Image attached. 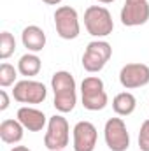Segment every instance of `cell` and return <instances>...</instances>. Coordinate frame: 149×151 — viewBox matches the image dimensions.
Wrapping results in <instances>:
<instances>
[{"label":"cell","instance_id":"obj_13","mask_svg":"<svg viewBox=\"0 0 149 151\" xmlns=\"http://www.w3.org/2000/svg\"><path fill=\"white\" fill-rule=\"evenodd\" d=\"M21 42L28 49V53H39L46 46V34H44V30L40 27L30 25V27L23 28V32H21Z\"/></svg>","mask_w":149,"mask_h":151},{"label":"cell","instance_id":"obj_15","mask_svg":"<svg viewBox=\"0 0 149 151\" xmlns=\"http://www.w3.org/2000/svg\"><path fill=\"white\" fill-rule=\"evenodd\" d=\"M137 107V99L130 91H121L112 99V109L117 116H130Z\"/></svg>","mask_w":149,"mask_h":151},{"label":"cell","instance_id":"obj_25","mask_svg":"<svg viewBox=\"0 0 149 151\" xmlns=\"http://www.w3.org/2000/svg\"><path fill=\"white\" fill-rule=\"evenodd\" d=\"M62 151H63V150H62Z\"/></svg>","mask_w":149,"mask_h":151},{"label":"cell","instance_id":"obj_6","mask_svg":"<svg viewBox=\"0 0 149 151\" xmlns=\"http://www.w3.org/2000/svg\"><path fill=\"white\" fill-rule=\"evenodd\" d=\"M54 27H56V34L62 39L65 40L77 39L81 34L77 11L70 5H60L54 11Z\"/></svg>","mask_w":149,"mask_h":151},{"label":"cell","instance_id":"obj_3","mask_svg":"<svg viewBox=\"0 0 149 151\" xmlns=\"http://www.w3.org/2000/svg\"><path fill=\"white\" fill-rule=\"evenodd\" d=\"M84 27L93 37H107L114 30L111 12L102 5H90L84 11Z\"/></svg>","mask_w":149,"mask_h":151},{"label":"cell","instance_id":"obj_17","mask_svg":"<svg viewBox=\"0 0 149 151\" xmlns=\"http://www.w3.org/2000/svg\"><path fill=\"white\" fill-rule=\"evenodd\" d=\"M16 51V39L9 32H2L0 34V58L7 60L11 55H14Z\"/></svg>","mask_w":149,"mask_h":151},{"label":"cell","instance_id":"obj_23","mask_svg":"<svg viewBox=\"0 0 149 151\" xmlns=\"http://www.w3.org/2000/svg\"><path fill=\"white\" fill-rule=\"evenodd\" d=\"M100 4H112V2H116V0H98Z\"/></svg>","mask_w":149,"mask_h":151},{"label":"cell","instance_id":"obj_20","mask_svg":"<svg viewBox=\"0 0 149 151\" xmlns=\"http://www.w3.org/2000/svg\"><path fill=\"white\" fill-rule=\"evenodd\" d=\"M0 99H2V104H0V111H5L9 107V97H7V91L2 90L0 91Z\"/></svg>","mask_w":149,"mask_h":151},{"label":"cell","instance_id":"obj_4","mask_svg":"<svg viewBox=\"0 0 149 151\" xmlns=\"http://www.w3.org/2000/svg\"><path fill=\"white\" fill-rule=\"evenodd\" d=\"M70 127L67 118L62 114H54L47 121V132L44 135V146L49 151H62L69 146Z\"/></svg>","mask_w":149,"mask_h":151},{"label":"cell","instance_id":"obj_12","mask_svg":"<svg viewBox=\"0 0 149 151\" xmlns=\"http://www.w3.org/2000/svg\"><path fill=\"white\" fill-rule=\"evenodd\" d=\"M16 118H18V121H19L28 132H40V130L46 127V123L49 121L42 111H39L35 107H28V106L19 107Z\"/></svg>","mask_w":149,"mask_h":151},{"label":"cell","instance_id":"obj_19","mask_svg":"<svg viewBox=\"0 0 149 151\" xmlns=\"http://www.w3.org/2000/svg\"><path fill=\"white\" fill-rule=\"evenodd\" d=\"M139 148L140 151H149V119H146L140 125L139 132Z\"/></svg>","mask_w":149,"mask_h":151},{"label":"cell","instance_id":"obj_1","mask_svg":"<svg viewBox=\"0 0 149 151\" xmlns=\"http://www.w3.org/2000/svg\"><path fill=\"white\" fill-rule=\"evenodd\" d=\"M51 88L54 91V109L58 113H70L77 104L75 79L67 70H58L51 77Z\"/></svg>","mask_w":149,"mask_h":151},{"label":"cell","instance_id":"obj_22","mask_svg":"<svg viewBox=\"0 0 149 151\" xmlns=\"http://www.w3.org/2000/svg\"><path fill=\"white\" fill-rule=\"evenodd\" d=\"M11 151H30V150H28L27 146H14Z\"/></svg>","mask_w":149,"mask_h":151},{"label":"cell","instance_id":"obj_8","mask_svg":"<svg viewBox=\"0 0 149 151\" xmlns=\"http://www.w3.org/2000/svg\"><path fill=\"white\" fill-rule=\"evenodd\" d=\"M12 97L19 104H42L47 97V88L44 83L34 79H23L14 84Z\"/></svg>","mask_w":149,"mask_h":151},{"label":"cell","instance_id":"obj_7","mask_svg":"<svg viewBox=\"0 0 149 151\" xmlns=\"http://www.w3.org/2000/svg\"><path fill=\"white\" fill-rule=\"evenodd\" d=\"M104 139L111 151H126L130 148V134L123 118H109L105 121Z\"/></svg>","mask_w":149,"mask_h":151},{"label":"cell","instance_id":"obj_9","mask_svg":"<svg viewBox=\"0 0 149 151\" xmlns=\"http://www.w3.org/2000/svg\"><path fill=\"white\" fill-rule=\"evenodd\" d=\"M119 19L125 27H140L149 21V2L148 0H126Z\"/></svg>","mask_w":149,"mask_h":151},{"label":"cell","instance_id":"obj_10","mask_svg":"<svg viewBox=\"0 0 149 151\" xmlns=\"http://www.w3.org/2000/svg\"><path fill=\"white\" fill-rule=\"evenodd\" d=\"M119 83L126 90H135L149 84V67L146 63H126L119 70Z\"/></svg>","mask_w":149,"mask_h":151},{"label":"cell","instance_id":"obj_16","mask_svg":"<svg viewBox=\"0 0 149 151\" xmlns=\"http://www.w3.org/2000/svg\"><path fill=\"white\" fill-rule=\"evenodd\" d=\"M40 67H42V62L35 53H27L18 62V72L21 76H25L27 79L37 76L40 72Z\"/></svg>","mask_w":149,"mask_h":151},{"label":"cell","instance_id":"obj_11","mask_svg":"<svg viewBox=\"0 0 149 151\" xmlns=\"http://www.w3.org/2000/svg\"><path fill=\"white\" fill-rule=\"evenodd\" d=\"M74 151H95L97 148V127L91 121H77L72 130Z\"/></svg>","mask_w":149,"mask_h":151},{"label":"cell","instance_id":"obj_14","mask_svg":"<svg viewBox=\"0 0 149 151\" xmlns=\"http://www.w3.org/2000/svg\"><path fill=\"white\" fill-rule=\"evenodd\" d=\"M25 127L18 119H4L0 123V139L5 144H16L23 139Z\"/></svg>","mask_w":149,"mask_h":151},{"label":"cell","instance_id":"obj_2","mask_svg":"<svg viewBox=\"0 0 149 151\" xmlns=\"http://www.w3.org/2000/svg\"><path fill=\"white\" fill-rule=\"evenodd\" d=\"M81 99L82 106L88 111H102L105 109L109 97L104 86V81L97 76H88L81 83Z\"/></svg>","mask_w":149,"mask_h":151},{"label":"cell","instance_id":"obj_24","mask_svg":"<svg viewBox=\"0 0 149 151\" xmlns=\"http://www.w3.org/2000/svg\"><path fill=\"white\" fill-rule=\"evenodd\" d=\"M148 107H149V106H148Z\"/></svg>","mask_w":149,"mask_h":151},{"label":"cell","instance_id":"obj_18","mask_svg":"<svg viewBox=\"0 0 149 151\" xmlns=\"http://www.w3.org/2000/svg\"><path fill=\"white\" fill-rule=\"evenodd\" d=\"M16 77H18V69H14L11 63H5V62L0 65V86L2 88L14 84Z\"/></svg>","mask_w":149,"mask_h":151},{"label":"cell","instance_id":"obj_21","mask_svg":"<svg viewBox=\"0 0 149 151\" xmlns=\"http://www.w3.org/2000/svg\"><path fill=\"white\" fill-rule=\"evenodd\" d=\"M44 4H47V5H58L62 0H42Z\"/></svg>","mask_w":149,"mask_h":151},{"label":"cell","instance_id":"obj_5","mask_svg":"<svg viewBox=\"0 0 149 151\" xmlns=\"http://www.w3.org/2000/svg\"><path fill=\"white\" fill-rule=\"evenodd\" d=\"M112 56V46L105 40H91L82 55V67L86 72H100Z\"/></svg>","mask_w":149,"mask_h":151}]
</instances>
